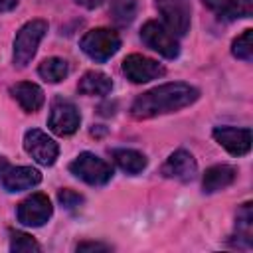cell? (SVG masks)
Wrapping results in <instances>:
<instances>
[{"label":"cell","mask_w":253,"mask_h":253,"mask_svg":"<svg viewBox=\"0 0 253 253\" xmlns=\"http://www.w3.org/2000/svg\"><path fill=\"white\" fill-rule=\"evenodd\" d=\"M4 190L8 192H22L38 186L42 182V174L32 166H8V170L0 178Z\"/></svg>","instance_id":"cell-13"},{"label":"cell","mask_w":253,"mask_h":253,"mask_svg":"<svg viewBox=\"0 0 253 253\" xmlns=\"http://www.w3.org/2000/svg\"><path fill=\"white\" fill-rule=\"evenodd\" d=\"M235 237H237V245L249 249L253 243V210L251 204L245 202L235 215Z\"/></svg>","instance_id":"cell-19"},{"label":"cell","mask_w":253,"mask_h":253,"mask_svg":"<svg viewBox=\"0 0 253 253\" xmlns=\"http://www.w3.org/2000/svg\"><path fill=\"white\" fill-rule=\"evenodd\" d=\"M111 154H113L115 164H117L123 172L130 174V176L140 174V172L146 168V156H144L142 152L134 150V148H115Z\"/></svg>","instance_id":"cell-17"},{"label":"cell","mask_w":253,"mask_h":253,"mask_svg":"<svg viewBox=\"0 0 253 253\" xmlns=\"http://www.w3.org/2000/svg\"><path fill=\"white\" fill-rule=\"evenodd\" d=\"M253 30H245L241 36H237L231 43V53L237 57V59H243V61H251L253 59Z\"/></svg>","instance_id":"cell-22"},{"label":"cell","mask_w":253,"mask_h":253,"mask_svg":"<svg viewBox=\"0 0 253 253\" xmlns=\"http://www.w3.org/2000/svg\"><path fill=\"white\" fill-rule=\"evenodd\" d=\"M47 32V22L45 20H30L26 22L20 32L14 38V51H12V59L14 65L18 67H26L32 57L38 51V45L42 42V38Z\"/></svg>","instance_id":"cell-2"},{"label":"cell","mask_w":253,"mask_h":253,"mask_svg":"<svg viewBox=\"0 0 253 253\" xmlns=\"http://www.w3.org/2000/svg\"><path fill=\"white\" fill-rule=\"evenodd\" d=\"M140 38H142V42L150 47V49H154V51H158L162 57H166V59H174V57H178V53H180V43H178V36H174L164 24H160V22H154V20H148L144 26H142V30H140Z\"/></svg>","instance_id":"cell-5"},{"label":"cell","mask_w":253,"mask_h":253,"mask_svg":"<svg viewBox=\"0 0 253 253\" xmlns=\"http://www.w3.org/2000/svg\"><path fill=\"white\" fill-rule=\"evenodd\" d=\"M8 166H10V164H8V160H6L4 156H0V178H2V174L8 170Z\"/></svg>","instance_id":"cell-28"},{"label":"cell","mask_w":253,"mask_h":253,"mask_svg":"<svg viewBox=\"0 0 253 253\" xmlns=\"http://www.w3.org/2000/svg\"><path fill=\"white\" fill-rule=\"evenodd\" d=\"M164 71L166 69L158 61H154L150 57H144L140 53H130L123 59V73L132 83H146V81L158 79V77L164 75Z\"/></svg>","instance_id":"cell-10"},{"label":"cell","mask_w":253,"mask_h":253,"mask_svg":"<svg viewBox=\"0 0 253 253\" xmlns=\"http://www.w3.org/2000/svg\"><path fill=\"white\" fill-rule=\"evenodd\" d=\"M10 249L14 253H34V251H40L42 247L28 233H24V231H12L10 233Z\"/></svg>","instance_id":"cell-23"},{"label":"cell","mask_w":253,"mask_h":253,"mask_svg":"<svg viewBox=\"0 0 253 253\" xmlns=\"http://www.w3.org/2000/svg\"><path fill=\"white\" fill-rule=\"evenodd\" d=\"M79 123H81V115H79L75 103H71L69 99H63V97H55V101L51 103L47 126L59 136H69L79 128Z\"/></svg>","instance_id":"cell-6"},{"label":"cell","mask_w":253,"mask_h":253,"mask_svg":"<svg viewBox=\"0 0 253 253\" xmlns=\"http://www.w3.org/2000/svg\"><path fill=\"white\" fill-rule=\"evenodd\" d=\"M38 73L43 81L47 83H59L67 77L69 73V63L63 59V57H47L40 63L38 67Z\"/></svg>","instance_id":"cell-20"},{"label":"cell","mask_w":253,"mask_h":253,"mask_svg":"<svg viewBox=\"0 0 253 253\" xmlns=\"http://www.w3.org/2000/svg\"><path fill=\"white\" fill-rule=\"evenodd\" d=\"M18 6V0H0V12H10Z\"/></svg>","instance_id":"cell-27"},{"label":"cell","mask_w":253,"mask_h":253,"mask_svg":"<svg viewBox=\"0 0 253 253\" xmlns=\"http://www.w3.org/2000/svg\"><path fill=\"white\" fill-rule=\"evenodd\" d=\"M198 97H200V91L190 83H184V81L164 83V85H158V87L142 93L140 97H136L130 107V115L138 121L152 119L158 115L180 111V109L196 103Z\"/></svg>","instance_id":"cell-1"},{"label":"cell","mask_w":253,"mask_h":253,"mask_svg":"<svg viewBox=\"0 0 253 253\" xmlns=\"http://www.w3.org/2000/svg\"><path fill=\"white\" fill-rule=\"evenodd\" d=\"M10 95L18 101V105L26 113H36L43 105V91L36 83H30V81H20V83L12 85Z\"/></svg>","instance_id":"cell-15"},{"label":"cell","mask_w":253,"mask_h":253,"mask_svg":"<svg viewBox=\"0 0 253 253\" xmlns=\"http://www.w3.org/2000/svg\"><path fill=\"white\" fill-rule=\"evenodd\" d=\"M69 170L73 176H77L79 180H83L89 186H105L113 178L111 164L93 152H81L69 164Z\"/></svg>","instance_id":"cell-4"},{"label":"cell","mask_w":253,"mask_h":253,"mask_svg":"<svg viewBox=\"0 0 253 253\" xmlns=\"http://www.w3.org/2000/svg\"><path fill=\"white\" fill-rule=\"evenodd\" d=\"M237 176V170L229 164H215L211 168L206 170L204 178H202V188L206 194H213V192H219L227 186L233 184Z\"/></svg>","instance_id":"cell-16"},{"label":"cell","mask_w":253,"mask_h":253,"mask_svg":"<svg viewBox=\"0 0 253 253\" xmlns=\"http://www.w3.org/2000/svg\"><path fill=\"white\" fill-rule=\"evenodd\" d=\"M79 6H83V8H89V10H93V8H97V6H101L103 4V0H75Z\"/></svg>","instance_id":"cell-26"},{"label":"cell","mask_w":253,"mask_h":253,"mask_svg":"<svg viewBox=\"0 0 253 253\" xmlns=\"http://www.w3.org/2000/svg\"><path fill=\"white\" fill-rule=\"evenodd\" d=\"M111 89H113V81H111V77L109 75H105V73H101V71H87L81 79H79V83H77V91L79 93H83V95H97V97H101V95H107V93H111Z\"/></svg>","instance_id":"cell-18"},{"label":"cell","mask_w":253,"mask_h":253,"mask_svg":"<svg viewBox=\"0 0 253 253\" xmlns=\"http://www.w3.org/2000/svg\"><path fill=\"white\" fill-rule=\"evenodd\" d=\"M156 8L164 18V26L174 36H186L190 30L192 10L188 0H156Z\"/></svg>","instance_id":"cell-7"},{"label":"cell","mask_w":253,"mask_h":253,"mask_svg":"<svg viewBox=\"0 0 253 253\" xmlns=\"http://www.w3.org/2000/svg\"><path fill=\"white\" fill-rule=\"evenodd\" d=\"M57 200H59V204L65 210H75V208H79L83 204V196L77 194V192H73V190H67V188L57 194Z\"/></svg>","instance_id":"cell-24"},{"label":"cell","mask_w":253,"mask_h":253,"mask_svg":"<svg viewBox=\"0 0 253 253\" xmlns=\"http://www.w3.org/2000/svg\"><path fill=\"white\" fill-rule=\"evenodd\" d=\"M75 251H111V245L99 243V241H81L77 243Z\"/></svg>","instance_id":"cell-25"},{"label":"cell","mask_w":253,"mask_h":253,"mask_svg":"<svg viewBox=\"0 0 253 253\" xmlns=\"http://www.w3.org/2000/svg\"><path fill=\"white\" fill-rule=\"evenodd\" d=\"M204 4L223 20L249 18L253 14V0H204Z\"/></svg>","instance_id":"cell-14"},{"label":"cell","mask_w":253,"mask_h":253,"mask_svg":"<svg viewBox=\"0 0 253 253\" xmlns=\"http://www.w3.org/2000/svg\"><path fill=\"white\" fill-rule=\"evenodd\" d=\"M111 16L119 26H126L136 16V2L134 0H113Z\"/></svg>","instance_id":"cell-21"},{"label":"cell","mask_w":253,"mask_h":253,"mask_svg":"<svg viewBox=\"0 0 253 253\" xmlns=\"http://www.w3.org/2000/svg\"><path fill=\"white\" fill-rule=\"evenodd\" d=\"M81 49L85 55H89L93 61H107L111 59L119 47H121V38L117 32L109 30V28H95V30H89L81 42H79Z\"/></svg>","instance_id":"cell-3"},{"label":"cell","mask_w":253,"mask_h":253,"mask_svg":"<svg viewBox=\"0 0 253 253\" xmlns=\"http://www.w3.org/2000/svg\"><path fill=\"white\" fill-rule=\"evenodd\" d=\"M162 176L164 178H172V180H180V182H190L196 172H198V164L194 160V156L188 150H176L172 152L166 162L162 164Z\"/></svg>","instance_id":"cell-12"},{"label":"cell","mask_w":253,"mask_h":253,"mask_svg":"<svg viewBox=\"0 0 253 253\" xmlns=\"http://www.w3.org/2000/svg\"><path fill=\"white\" fill-rule=\"evenodd\" d=\"M24 148L26 152L42 166H51L59 154V148L53 138H49L43 130L32 128L24 134Z\"/></svg>","instance_id":"cell-9"},{"label":"cell","mask_w":253,"mask_h":253,"mask_svg":"<svg viewBox=\"0 0 253 253\" xmlns=\"http://www.w3.org/2000/svg\"><path fill=\"white\" fill-rule=\"evenodd\" d=\"M213 138L233 156H243L251 150V130L237 126H217L213 128Z\"/></svg>","instance_id":"cell-11"},{"label":"cell","mask_w":253,"mask_h":253,"mask_svg":"<svg viewBox=\"0 0 253 253\" xmlns=\"http://www.w3.org/2000/svg\"><path fill=\"white\" fill-rule=\"evenodd\" d=\"M53 213V206L45 194H32L24 202H20L16 215L18 221L28 227H40L43 225Z\"/></svg>","instance_id":"cell-8"}]
</instances>
